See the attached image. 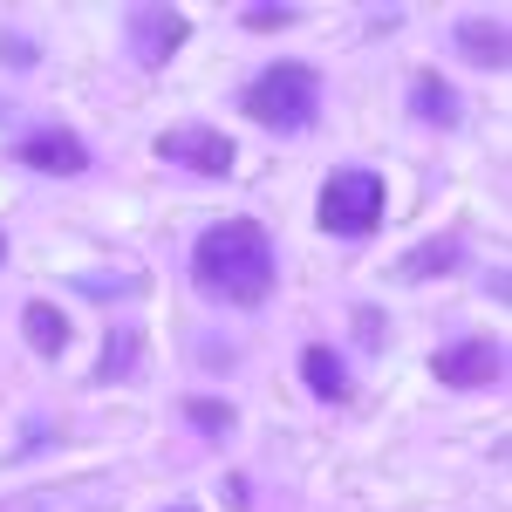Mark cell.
Segmentation results:
<instances>
[{
  "instance_id": "7402d4cb",
  "label": "cell",
  "mask_w": 512,
  "mask_h": 512,
  "mask_svg": "<svg viewBox=\"0 0 512 512\" xmlns=\"http://www.w3.org/2000/svg\"><path fill=\"white\" fill-rule=\"evenodd\" d=\"M164 512H198V506H164Z\"/></svg>"
},
{
  "instance_id": "ac0fdd59",
  "label": "cell",
  "mask_w": 512,
  "mask_h": 512,
  "mask_svg": "<svg viewBox=\"0 0 512 512\" xmlns=\"http://www.w3.org/2000/svg\"><path fill=\"white\" fill-rule=\"evenodd\" d=\"M362 28H369V35H396V28H403V7H369Z\"/></svg>"
},
{
  "instance_id": "8992f818",
  "label": "cell",
  "mask_w": 512,
  "mask_h": 512,
  "mask_svg": "<svg viewBox=\"0 0 512 512\" xmlns=\"http://www.w3.org/2000/svg\"><path fill=\"white\" fill-rule=\"evenodd\" d=\"M123 41H130L137 69H164V62L192 41V14H185V7H130V14H123Z\"/></svg>"
},
{
  "instance_id": "52a82bcc",
  "label": "cell",
  "mask_w": 512,
  "mask_h": 512,
  "mask_svg": "<svg viewBox=\"0 0 512 512\" xmlns=\"http://www.w3.org/2000/svg\"><path fill=\"white\" fill-rule=\"evenodd\" d=\"M14 164H28V171H41V178H82V171H89V144H82L76 130L48 123V130L14 137Z\"/></svg>"
},
{
  "instance_id": "5b68a950",
  "label": "cell",
  "mask_w": 512,
  "mask_h": 512,
  "mask_svg": "<svg viewBox=\"0 0 512 512\" xmlns=\"http://www.w3.org/2000/svg\"><path fill=\"white\" fill-rule=\"evenodd\" d=\"M431 376L444 390H492V383H506V342H492V335H458L451 349L431 355Z\"/></svg>"
},
{
  "instance_id": "3957f363",
  "label": "cell",
  "mask_w": 512,
  "mask_h": 512,
  "mask_svg": "<svg viewBox=\"0 0 512 512\" xmlns=\"http://www.w3.org/2000/svg\"><path fill=\"white\" fill-rule=\"evenodd\" d=\"M383 212H390V185H383V171L342 164V171H328V178H321L315 226L328 239H369L376 226H383Z\"/></svg>"
},
{
  "instance_id": "7c38bea8",
  "label": "cell",
  "mask_w": 512,
  "mask_h": 512,
  "mask_svg": "<svg viewBox=\"0 0 512 512\" xmlns=\"http://www.w3.org/2000/svg\"><path fill=\"white\" fill-rule=\"evenodd\" d=\"M21 335H28V349H35L41 362H62V355H69V315H62L55 301H28V308H21Z\"/></svg>"
},
{
  "instance_id": "ffe728a7",
  "label": "cell",
  "mask_w": 512,
  "mask_h": 512,
  "mask_svg": "<svg viewBox=\"0 0 512 512\" xmlns=\"http://www.w3.org/2000/svg\"><path fill=\"white\" fill-rule=\"evenodd\" d=\"M226 506H233V512H246V478H239V472L226 478Z\"/></svg>"
},
{
  "instance_id": "5bb4252c",
  "label": "cell",
  "mask_w": 512,
  "mask_h": 512,
  "mask_svg": "<svg viewBox=\"0 0 512 512\" xmlns=\"http://www.w3.org/2000/svg\"><path fill=\"white\" fill-rule=\"evenodd\" d=\"M178 410H185V424H192V431H205L212 444H226V437H233V424H239L233 403H219V396H185Z\"/></svg>"
},
{
  "instance_id": "e0dca14e",
  "label": "cell",
  "mask_w": 512,
  "mask_h": 512,
  "mask_svg": "<svg viewBox=\"0 0 512 512\" xmlns=\"http://www.w3.org/2000/svg\"><path fill=\"white\" fill-rule=\"evenodd\" d=\"M0 62H7V69H35L41 48H35L28 35H0Z\"/></svg>"
},
{
  "instance_id": "6da1fadb",
  "label": "cell",
  "mask_w": 512,
  "mask_h": 512,
  "mask_svg": "<svg viewBox=\"0 0 512 512\" xmlns=\"http://www.w3.org/2000/svg\"><path fill=\"white\" fill-rule=\"evenodd\" d=\"M274 280H280L274 233L260 219L233 212V219H212L192 239V287L205 301H219V308H260L274 294Z\"/></svg>"
},
{
  "instance_id": "2e32d148",
  "label": "cell",
  "mask_w": 512,
  "mask_h": 512,
  "mask_svg": "<svg viewBox=\"0 0 512 512\" xmlns=\"http://www.w3.org/2000/svg\"><path fill=\"white\" fill-rule=\"evenodd\" d=\"M355 335L369 342V355H383V342H390V321L376 315V308H355Z\"/></svg>"
},
{
  "instance_id": "8fae6325",
  "label": "cell",
  "mask_w": 512,
  "mask_h": 512,
  "mask_svg": "<svg viewBox=\"0 0 512 512\" xmlns=\"http://www.w3.org/2000/svg\"><path fill=\"white\" fill-rule=\"evenodd\" d=\"M458 260H465V239L458 233L417 239V246L396 260V280H444V274H458Z\"/></svg>"
},
{
  "instance_id": "d6986e66",
  "label": "cell",
  "mask_w": 512,
  "mask_h": 512,
  "mask_svg": "<svg viewBox=\"0 0 512 512\" xmlns=\"http://www.w3.org/2000/svg\"><path fill=\"white\" fill-rule=\"evenodd\" d=\"M506 287H512V274H506V267H492V274H485V294H492V301H512Z\"/></svg>"
},
{
  "instance_id": "9c48e42d",
  "label": "cell",
  "mask_w": 512,
  "mask_h": 512,
  "mask_svg": "<svg viewBox=\"0 0 512 512\" xmlns=\"http://www.w3.org/2000/svg\"><path fill=\"white\" fill-rule=\"evenodd\" d=\"M301 383H308L315 403H355L349 362H342V349H328V342H308V349H301Z\"/></svg>"
},
{
  "instance_id": "ba28073f",
  "label": "cell",
  "mask_w": 512,
  "mask_h": 512,
  "mask_svg": "<svg viewBox=\"0 0 512 512\" xmlns=\"http://www.w3.org/2000/svg\"><path fill=\"white\" fill-rule=\"evenodd\" d=\"M458 55L472 62V69H485V76H499L512 62V41H506V21L499 14H458Z\"/></svg>"
},
{
  "instance_id": "7a4b0ae2",
  "label": "cell",
  "mask_w": 512,
  "mask_h": 512,
  "mask_svg": "<svg viewBox=\"0 0 512 512\" xmlns=\"http://www.w3.org/2000/svg\"><path fill=\"white\" fill-rule=\"evenodd\" d=\"M239 110L274 130V137H308L321 123V76L315 62H267L260 76L239 89Z\"/></svg>"
},
{
  "instance_id": "9a60e30c",
  "label": "cell",
  "mask_w": 512,
  "mask_h": 512,
  "mask_svg": "<svg viewBox=\"0 0 512 512\" xmlns=\"http://www.w3.org/2000/svg\"><path fill=\"white\" fill-rule=\"evenodd\" d=\"M301 21V7H287V0H260V7H239V28H253V35H280V28H294Z\"/></svg>"
},
{
  "instance_id": "4fadbf2b",
  "label": "cell",
  "mask_w": 512,
  "mask_h": 512,
  "mask_svg": "<svg viewBox=\"0 0 512 512\" xmlns=\"http://www.w3.org/2000/svg\"><path fill=\"white\" fill-rule=\"evenodd\" d=\"M137 355H144V328H117V335H103L96 383H130V376H137Z\"/></svg>"
},
{
  "instance_id": "30bf717a",
  "label": "cell",
  "mask_w": 512,
  "mask_h": 512,
  "mask_svg": "<svg viewBox=\"0 0 512 512\" xmlns=\"http://www.w3.org/2000/svg\"><path fill=\"white\" fill-rule=\"evenodd\" d=\"M410 117L431 123V130H458L465 103H458V89L437 76V69H417V76H410Z\"/></svg>"
},
{
  "instance_id": "277c9868",
  "label": "cell",
  "mask_w": 512,
  "mask_h": 512,
  "mask_svg": "<svg viewBox=\"0 0 512 512\" xmlns=\"http://www.w3.org/2000/svg\"><path fill=\"white\" fill-rule=\"evenodd\" d=\"M151 158L185 164V171H198V178H226V171L239 164V144L226 137V130H212V123H171V130L151 137Z\"/></svg>"
},
{
  "instance_id": "44dd1931",
  "label": "cell",
  "mask_w": 512,
  "mask_h": 512,
  "mask_svg": "<svg viewBox=\"0 0 512 512\" xmlns=\"http://www.w3.org/2000/svg\"><path fill=\"white\" fill-rule=\"evenodd\" d=\"M0 267H7V233H0Z\"/></svg>"
}]
</instances>
